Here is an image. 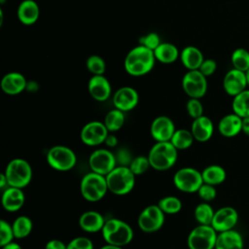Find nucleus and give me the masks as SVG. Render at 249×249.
<instances>
[{"label": "nucleus", "mask_w": 249, "mask_h": 249, "mask_svg": "<svg viewBox=\"0 0 249 249\" xmlns=\"http://www.w3.org/2000/svg\"><path fill=\"white\" fill-rule=\"evenodd\" d=\"M156 57L154 52L142 45L132 48L124 57V70L131 76L140 77L154 68Z\"/></svg>", "instance_id": "1"}, {"label": "nucleus", "mask_w": 249, "mask_h": 249, "mask_svg": "<svg viewBox=\"0 0 249 249\" xmlns=\"http://www.w3.org/2000/svg\"><path fill=\"white\" fill-rule=\"evenodd\" d=\"M151 168L165 171L174 166L178 159V150L170 141L156 142L148 153Z\"/></svg>", "instance_id": "2"}, {"label": "nucleus", "mask_w": 249, "mask_h": 249, "mask_svg": "<svg viewBox=\"0 0 249 249\" xmlns=\"http://www.w3.org/2000/svg\"><path fill=\"white\" fill-rule=\"evenodd\" d=\"M101 234L106 243L122 247L129 244L134 236L132 228L126 222L117 218L105 221Z\"/></svg>", "instance_id": "3"}, {"label": "nucleus", "mask_w": 249, "mask_h": 249, "mask_svg": "<svg viewBox=\"0 0 249 249\" xmlns=\"http://www.w3.org/2000/svg\"><path fill=\"white\" fill-rule=\"evenodd\" d=\"M135 177L128 166L117 165L106 175L108 191L116 196H125L133 190Z\"/></svg>", "instance_id": "4"}, {"label": "nucleus", "mask_w": 249, "mask_h": 249, "mask_svg": "<svg viewBox=\"0 0 249 249\" xmlns=\"http://www.w3.org/2000/svg\"><path fill=\"white\" fill-rule=\"evenodd\" d=\"M80 192L87 201L97 202L101 200L109 192L106 176L92 171L87 173L80 182Z\"/></svg>", "instance_id": "5"}, {"label": "nucleus", "mask_w": 249, "mask_h": 249, "mask_svg": "<svg viewBox=\"0 0 249 249\" xmlns=\"http://www.w3.org/2000/svg\"><path fill=\"white\" fill-rule=\"evenodd\" d=\"M8 184L11 187L23 189L29 185L32 180L31 164L24 159L16 158L11 160L4 171Z\"/></svg>", "instance_id": "6"}, {"label": "nucleus", "mask_w": 249, "mask_h": 249, "mask_svg": "<svg viewBox=\"0 0 249 249\" xmlns=\"http://www.w3.org/2000/svg\"><path fill=\"white\" fill-rule=\"evenodd\" d=\"M48 164L56 171H69L77 162V156L75 152L64 145H54L47 152Z\"/></svg>", "instance_id": "7"}, {"label": "nucleus", "mask_w": 249, "mask_h": 249, "mask_svg": "<svg viewBox=\"0 0 249 249\" xmlns=\"http://www.w3.org/2000/svg\"><path fill=\"white\" fill-rule=\"evenodd\" d=\"M173 184L182 193H197L203 184L201 171L190 166L181 167L173 175Z\"/></svg>", "instance_id": "8"}, {"label": "nucleus", "mask_w": 249, "mask_h": 249, "mask_svg": "<svg viewBox=\"0 0 249 249\" xmlns=\"http://www.w3.org/2000/svg\"><path fill=\"white\" fill-rule=\"evenodd\" d=\"M218 232L211 225H197L187 237L189 249H215Z\"/></svg>", "instance_id": "9"}, {"label": "nucleus", "mask_w": 249, "mask_h": 249, "mask_svg": "<svg viewBox=\"0 0 249 249\" xmlns=\"http://www.w3.org/2000/svg\"><path fill=\"white\" fill-rule=\"evenodd\" d=\"M165 221V214L159 207L158 204H151L146 206L138 215V228L146 232L153 233L160 231Z\"/></svg>", "instance_id": "10"}, {"label": "nucleus", "mask_w": 249, "mask_h": 249, "mask_svg": "<svg viewBox=\"0 0 249 249\" xmlns=\"http://www.w3.org/2000/svg\"><path fill=\"white\" fill-rule=\"evenodd\" d=\"M207 77L199 70H188L182 78V89L190 98H201L207 91Z\"/></svg>", "instance_id": "11"}, {"label": "nucleus", "mask_w": 249, "mask_h": 249, "mask_svg": "<svg viewBox=\"0 0 249 249\" xmlns=\"http://www.w3.org/2000/svg\"><path fill=\"white\" fill-rule=\"evenodd\" d=\"M90 171L106 176L117 166L115 153L106 148L94 150L89 157Z\"/></svg>", "instance_id": "12"}, {"label": "nucleus", "mask_w": 249, "mask_h": 249, "mask_svg": "<svg viewBox=\"0 0 249 249\" xmlns=\"http://www.w3.org/2000/svg\"><path fill=\"white\" fill-rule=\"evenodd\" d=\"M108 134L109 131L103 122L90 121L82 127L80 138L85 145L96 147L104 143Z\"/></svg>", "instance_id": "13"}, {"label": "nucleus", "mask_w": 249, "mask_h": 249, "mask_svg": "<svg viewBox=\"0 0 249 249\" xmlns=\"http://www.w3.org/2000/svg\"><path fill=\"white\" fill-rule=\"evenodd\" d=\"M176 130L174 122L167 116L155 118L150 126V133L156 142L170 141Z\"/></svg>", "instance_id": "14"}, {"label": "nucleus", "mask_w": 249, "mask_h": 249, "mask_svg": "<svg viewBox=\"0 0 249 249\" xmlns=\"http://www.w3.org/2000/svg\"><path fill=\"white\" fill-rule=\"evenodd\" d=\"M114 108L123 112L133 110L139 102V94L132 87L124 86L117 89L112 97Z\"/></svg>", "instance_id": "15"}, {"label": "nucleus", "mask_w": 249, "mask_h": 249, "mask_svg": "<svg viewBox=\"0 0 249 249\" xmlns=\"http://www.w3.org/2000/svg\"><path fill=\"white\" fill-rule=\"evenodd\" d=\"M238 222V213L231 206H223L215 211L211 226L217 232L234 229Z\"/></svg>", "instance_id": "16"}, {"label": "nucleus", "mask_w": 249, "mask_h": 249, "mask_svg": "<svg viewBox=\"0 0 249 249\" xmlns=\"http://www.w3.org/2000/svg\"><path fill=\"white\" fill-rule=\"evenodd\" d=\"M248 87L246 73L235 68L229 70L223 79V88L227 94L235 96Z\"/></svg>", "instance_id": "17"}, {"label": "nucleus", "mask_w": 249, "mask_h": 249, "mask_svg": "<svg viewBox=\"0 0 249 249\" xmlns=\"http://www.w3.org/2000/svg\"><path fill=\"white\" fill-rule=\"evenodd\" d=\"M88 90L94 100L103 102L111 96L112 87L104 75H92L88 83Z\"/></svg>", "instance_id": "18"}, {"label": "nucleus", "mask_w": 249, "mask_h": 249, "mask_svg": "<svg viewBox=\"0 0 249 249\" xmlns=\"http://www.w3.org/2000/svg\"><path fill=\"white\" fill-rule=\"evenodd\" d=\"M27 81L19 72H9L5 74L0 82L1 89L8 95H17L26 89Z\"/></svg>", "instance_id": "19"}, {"label": "nucleus", "mask_w": 249, "mask_h": 249, "mask_svg": "<svg viewBox=\"0 0 249 249\" xmlns=\"http://www.w3.org/2000/svg\"><path fill=\"white\" fill-rule=\"evenodd\" d=\"M2 206L8 212H17L22 208L25 202V195L22 189L9 186L2 191Z\"/></svg>", "instance_id": "20"}, {"label": "nucleus", "mask_w": 249, "mask_h": 249, "mask_svg": "<svg viewBox=\"0 0 249 249\" xmlns=\"http://www.w3.org/2000/svg\"><path fill=\"white\" fill-rule=\"evenodd\" d=\"M190 130L196 141L206 142L213 136L214 124L210 118L202 115L194 119Z\"/></svg>", "instance_id": "21"}, {"label": "nucleus", "mask_w": 249, "mask_h": 249, "mask_svg": "<svg viewBox=\"0 0 249 249\" xmlns=\"http://www.w3.org/2000/svg\"><path fill=\"white\" fill-rule=\"evenodd\" d=\"M218 131L227 138H231L242 132V118L232 113L225 115L218 123Z\"/></svg>", "instance_id": "22"}, {"label": "nucleus", "mask_w": 249, "mask_h": 249, "mask_svg": "<svg viewBox=\"0 0 249 249\" xmlns=\"http://www.w3.org/2000/svg\"><path fill=\"white\" fill-rule=\"evenodd\" d=\"M105 221L106 220L101 213L94 210H89L81 214L79 218V226L86 232L95 233L101 231Z\"/></svg>", "instance_id": "23"}, {"label": "nucleus", "mask_w": 249, "mask_h": 249, "mask_svg": "<svg viewBox=\"0 0 249 249\" xmlns=\"http://www.w3.org/2000/svg\"><path fill=\"white\" fill-rule=\"evenodd\" d=\"M18 20L24 25L34 24L40 17V8L34 0H22L17 11Z\"/></svg>", "instance_id": "24"}, {"label": "nucleus", "mask_w": 249, "mask_h": 249, "mask_svg": "<svg viewBox=\"0 0 249 249\" xmlns=\"http://www.w3.org/2000/svg\"><path fill=\"white\" fill-rule=\"evenodd\" d=\"M215 249H244L243 237L233 229L218 232Z\"/></svg>", "instance_id": "25"}, {"label": "nucleus", "mask_w": 249, "mask_h": 249, "mask_svg": "<svg viewBox=\"0 0 249 249\" xmlns=\"http://www.w3.org/2000/svg\"><path fill=\"white\" fill-rule=\"evenodd\" d=\"M180 60L187 70H198L204 56L198 48L187 46L180 52Z\"/></svg>", "instance_id": "26"}, {"label": "nucleus", "mask_w": 249, "mask_h": 249, "mask_svg": "<svg viewBox=\"0 0 249 249\" xmlns=\"http://www.w3.org/2000/svg\"><path fill=\"white\" fill-rule=\"evenodd\" d=\"M154 54L156 60L163 64L173 63L180 57L178 48L168 42L160 43L159 47L154 51Z\"/></svg>", "instance_id": "27"}, {"label": "nucleus", "mask_w": 249, "mask_h": 249, "mask_svg": "<svg viewBox=\"0 0 249 249\" xmlns=\"http://www.w3.org/2000/svg\"><path fill=\"white\" fill-rule=\"evenodd\" d=\"M203 183H207L213 186H218L225 182L227 178V172L225 168L219 164H210L203 168L201 171Z\"/></svg>", "instance_id": "28"}, {"label": "nucleus", "mask_w": 249, "mask_h": 249, "mask_svg": "<svg viewBox=\"0 0 249 249\" xmlns=\"http://www.w3.org/2000/svg\"><path fill=\"white\" fill-rule=\"evenodd\" d=\"M124 122H125L124 112H123L117 108H114V109L108 111L107 114L105 115V118L103 121L108 131L112 132V133L120 130L124 126Z\"/></svg>", "instance_id": "29"}, {"label": "nucleus", "mask_w": 249, "mask_h": 249, "mask_svg": "<svg viewBox=\"0 0 249 249\" xmlns=\"http://www.w3.org/2000/svg\"><path fill=\"white\" fill-rule=\"evenodd\" d=\"M15 238L22 239L27 237L33 230L32 220L25 215H20L17 217L12 223Z\"/></svg>", "instance_id": "30"}, {"label": "nucleus", "mask_w": 249, "mask_h": 249, "mask_svg": "<svg viewBox=\"0 0 249 249\" xmlns=\"http://www.w3.org/2000/svg\"><path fill=\"white\" fill-rule=\"evenodd\" d=\"M232 112L241 118L249 117V89L232 97Z\"/></svg>", "instance_id": "31"}, {"label": "nucleus", "mask_w": 249, "mask_h": 249, "mask_svg": "<svg viewBox=\"0 0 249 249\" xmlns=\"http://www.w3.org/2000/svg\"><path fill=\"white\" fill-rule=\"evenodd\" d=\"M194 141H195V138H194L191 130L186 129V128L176 129L171 140H170L172 145L178 151L189 149L194 144Z\"/></svg>", "instance_id": "32"}, {"label": "nucleus", "mask_w": 249, "mask_h": 249, "mask_svg": "<svg viewBox=\"0 0 249 249\" xmlns=\"http://www.w3.org/2000/svg\"><path fill=\"white\" fill-rule=\"evenodd\" d=\"M215 211L209 202L198 203L194 210V217L199 225H211Z\"/></svg>", "instance_id": "33"}, {"label": "nucleus", "mask_w": 249, "mask_h": 249, "mask_svg": "<svg viewBox=\"0 0 249 249\" xmlns=\"http://www.w3.org/2000/svg\"><path fill=\"white\" fill-rule=\"evenodd\" d=\"M158 205L163 213L167 215L177 214L182 209V201L175 196H166L161 197L159 200Z\"/></svg>", "instance_id": "34"}, {"label": "nucleus", "mask_w": 249, "mask_h": 249, "mask_svg": "<svg viewBox=\"0 0 249 249\" xmlns=\"http://www.w3.org/2000/svg\"><path fill=\"white\" fill-rule=\"evenodd\" d=\"M231 61L233 68L246 72L249 69V52L243 48L235 49L231 55Z\"/></svg>", "instance_id": "35"}, {"label": "nucleus", "mask_w": 249, "mask_h": 249, "mask_svg": "<svg viewBox=\"0 0 249 249\" xmlns=\"http://www.w3.org/2000/svg\"><path fill=\"white\" fill-rule=\"evenodd\" d=\"M86 67L92 75H103L106 69L104 59L98 54H91L86 60Z\"/></svg>", "instance_id": "36"}, {"label": "nucleus", "mask_w": 249, "mask_h": 249, "mask_svg": "<svg viewBox=\"0 0 249 249\" xmlns=\"http://www.w3.org/2000/svg\"><path fill=\"white\" fill-rule=\"evenodd\" d=\"M128 167L134 173L135 176L144 174L149 168H151V164H150L148 156L134 157Z\"/></svg>", "instance_id": "37"}, {"label": "nucleus", "mask_w": 249, "mask_h": 249, "mask_svg": "<svg viewBox=\"0 0 249 249\" xmlns=\"http://www.w3.org/2000/svg\"><path fill=\"white\" fill-rule=\"evenodd\" d=\"M15 238L12 224L5 220L0 221V246H4L13 241Z\"/></svg>", "instance_id": "38"}, {"label": "nucleus", "mask_w": 249, "mask_h": 249, "mask_svg": "<svg viewBox=\"0 0 249 249\" xmlns=\"http://www.w3.org/2000/svg\"><path fill=\"white\" fill-rule=\"evenodd\" d=\"M186 110L193 120L203 115V105L199 98H189L186 103Z\"/></svg>", "instance_id": "39"}, {"label": "nucleus", "mask_w": 249, "mask_h": 249, "mask_svg": "<svg viewBox=\"0 0 249 249\" xmlns=\"http://www.w3.org/2000/svg\"><path fill=\"white\" fill-rule=\"evenodd\" d=\"M215 187L216 186H213V185H210L207 183H203L200 186V188L197 191V195L201 198L202 201L210 202L216 198L217 191H216Z\"/></svg>", "instance_id": "40"}, {"label": "nucleus", "mask_w": 249, "mask_h": 249, "mask_svg": "<svg viewBox=\"0 0 249 249\" xmlns=\"http://www.w3.org/2000/svg\"><path fill=\"white\" fill-rule=\"evenodd\" d=\"M160 43H161L160 38L159 34L156 32H150V33L139 38V45H142V46L152 50L153 52L159 47V45Z\"/></svg>", "instance_id": "41"}, {"label": "nucleus", "mask_w": 249, "mask_h": 249, "mask_svg": "<svg viewBox=\"0 0 249 249\" xmlns=\"http://www.w3.org/2000/svg\"><path fill=\"white\" fill-rule=\"evenodd\" d=\"M67 249H94V246L89 237L77 236L69 241Z\"/></svg>", "instance_id": "42"}, {"label": "nucleus", "mask_w": 249, "mask_h": 249, "mask_svg": "<svg viewBox=\"0 0 249 249\" xmlns=\"http://www.w3.org/2000/svg\"><path fill=\"white\" fill-rule=\"evenodd\" d=\"M116 160H117V165H122V166H129L130 162L133 160V156L131 155L130 151L127 148H119L118 151L115 153Z\"/></svg>", "instance_id": "43"}, {"label": "nucleus", "mask_w": 249, "mask_h": 249, "mask_svg": "<svg viewBox=\"0 0 249 249\" xmlns=\"http://www.w3.org/2000/svg\"><path fill=\"white\" fill-rule=\"evenodd\" d=\"M216 69H217V63L212 58H204V60L202 61L200 67L198 68V70L205 77H209V76L213 75L215 73Z\"/></svg>", "instance_id": "44"}, {"label": "nucleus", "mask_w": 249, "mask_h": 249, "mask_svg": "<svg viewBox=\"0 0 249 249\" xmlns=\"http://www.w3.org/2000/svg\"><path fill=\"white\" fill-rule=\"evenodd\" d=\"M45 249H67V244L59 239H51L46 243Z\"/></svg>", "instance_id": "45"}, {"label": "nucleus", "mask_w": 249, "mask_h": 249, "mask_svg": "<svg viewBox=\"0 0 249 249\" xmlns=\"http://www.w3.org/2000/svg\"><path fill=\"white\" fill-rule=\"evenodd\" d=\"M118 143H119V140L116 137V135L112 132H109V134L107 135V137L104 141V144L109 148H115V147H117Z\"/></svg>", "instance_id": "46"}, {"label": "nucleus", "mask_w": 249, "mask_h": 249, "mask_svg": "<svg viewBox=\"0 0 249 249\" xmlns=\"http://www.w3.org/2000/svg\"><path fill=\"white\" fill-rule=\"evenodd\" d=\"M242 132L249 136V117L242 118Z\"/></svg>", "instance_id": "47"}, {"label": "nucleus", "mask_w": 249, "mask_h": 249, "mask_svg": "<svg viewBox=\"0 0 249 249\" xmlns=\"http://www.w3.org/2000/svg\"><path fill=\"white\" fill-rule=\"evenodd\" d=\"M9 187V184H8V180H7V177L5 175V173H1L0 174V189L2 191H4L6 188Z\"/></svg>", "instance_id": "48"}, {"label": "nucleus", "mask_w": 249, "mask_h": 249, "mask_svg": "<svg viewBox=\"0 0 249 249\" xmlns=\"http://www.w3.org/2000/svg\"><path fill=\"white\" fill-rule=\"evenodd\" d=\"M1 249H22V247H21L18 243L12 241V242H10V243H8V244L2 246Z\"/></svg>", "instance_id": "49"}, {"label": "nucleus", "mask_w": 249, "mask_h": 249, "mask_svg": "<svg viewBox=\"0 0 249 249\" xmlns=\"http://www.w3.org/2000/svg\"><path fill=\"white\" fill-rule=\"evenodd\" d=\"M38 84L34 81H31V82H27V86H26V90H29V91H36L38 89Z\"/></svg>", "instance_id": "50"}, {"label": "nucleus", "mask_w": 249, "mask_h": 249, "mask_svg": "<svg viewBox=\"0 0 249 249\" xmlns=\"http://www.w3.org/2000/svg\"><path fill=\"white\" fill-rule=\"evenodd\" d=\"M100 249H124V247L122 246H117V245H113V244H109L106 243L105 245H103Z\"/></svg>", "instance_id": "51"}, {"label": "nucleus", "mask_w": 249, "mask_h": 249, "mask_svg": "<svg viewBox=\"0 0 249 249\" xmlns=\"http://www.w3.org/2000/svg\"><path fill=\"white\" fill-rule=\"evenodd\" d=\"M245 73H246V78H247V84H248V87H249V69Z\"/></svg>", "instance_id": "52"}, {"label": "nucleus", "mask_w": 249, "mask_h": 249, "mask_svg": "<svg viewBox=\"0 0 249 249\" xmlns=\"http://www.w3.org/2000/svg\"><path fill=\"white\" fill-rule=\"evenodd\" d=\"M247 249H249V247H248V248H247Z\"/></svg>", "instance_id": "53"}]
</instances>
